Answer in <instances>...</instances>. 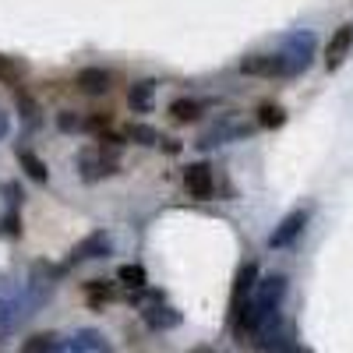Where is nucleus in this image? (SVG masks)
Listing matches in <instances>:
<instances>
[{
	"instance_id": "f257e3e1",
	"label": "nucleus",
	"mask_w": 353,
	"mask_h": 353,
	"mask_svg": "<svg viewBox=\"0 0 353 353\" xmlns=\"http://www.w3.org/2000/svg\"><path fill=\"white\" fill-rule=\"evenodd\" d=\"M283 297H286V276H265L258 286H254V314H258V325L265 318H272V314H279V304H283Z\"/></svg>"
},
{
	"instance_id": "f03ea898",
	"label": "nucleus",
	"mask_w": 353,
	"mask_h": 353,
	"mask_svg": "<svg viewBox=\"0 0 353 353\" xmlns=\"http://www.w3.org/2000/svg\"><path fill=\"white\" fill-rule=\"evenodd\" d=\"M311 53H314V36L311 32H293L286 39L283 50V61H286V74H301L311 64Z\"/></svg>"
},
{
	"instance_id": "7ed1b4c3",
	"label": "nucleus",
	"mask_w": 353,
	"mask_h": 353,
	"mask_svg": "<svg viewBox=\"0 0 353 353\" xmlns=\"http://www.w3.org/2000/svg\"><path fill=\"white\" fill-rule=\"evenodd\" d=\"M251 128L248 124H241V121H233V117H223V121H216L209 131H201V138L194 141L198 149H216V145H226V141H237V138H244Z\"/></svg>"
},
{
	"instance_id": "20e7f679",
	"label": "nucleus",
	"mask_w": 353,
	"mask_h": 353,
	"mask_svg": "<svg viewBox=\"0 0 353 353\" xmlns=\"http://www.w3.org/2000/svg\"><path fill=\"white\" fill-rule=\"evenodd\" d=\"M241 71L251 78H279L286 74V61H283V53H251L241 61Z\"/></svg>"
},
{
	"instance_id": "39448f33",
	"label": "nucleus",
	"mask_w": 353,
	"mask_h": 353,
	"mask_svg": "<svg viewBox=\"0 0 353 353\" xmlns=\"http://www.w3.org/2000/svg\"><path fill=\"white\" fill-rule=\"evenodd\" d=\"M184 188L191 198L198 201H209L212 191H216V176H212V166H205V163H191L184 170Z\"/></svg>"
},
{
	"instance_id": "423d86ee",
	"label": "nucleus",
	"mask_w": 353,
	"mask_h": 353,
	"mask_svg": "<svg viewBox=\"0 0 353 353\" xmlns=\"http://www.w3.org/2000/svg\"><path fill=\"white\" fill-rule=\"evenodd\" d=\"M113 251V237L106 230H96V233H88L85 241H78L74 244V251H71V261H92V258H106Z\"/></svg>"
},
{
	"instance_id": "0eeeda50",
	"label": "nucleus",
	"mask_w": 353,
	"mask_h": 353,
	"mask_svg": "<svg viewBox=\"0 0 353 353\" xmlns=\"http://www.w3.org/2000/svg\"><path fill=\"white\" fill-rule=\"evenodd\" d=\"M304 226H307V212L304 209H297V212H290L276 230H272V237H269V248L276 251V248H290L293 241H297L301 237V233H304Z\"/></svg>"
},
{
	"instance_id": "6e6552de",
	"label": "nucleus",
	"mask_w": 353,
	"mask_h": 353,
	"mask_svg": "<svg viewBox=\"0 0 353 353\" xmlns=\"http://www.w3.org/2000/svg\"><path fill=\"white\" fill-rule=\"evenodd\" d=\"M258 279V265H241V272H237V279H233V297H230V318L237 314V311H244L248 307V293L258 286L254 283Z\"/></svg>"
},
{
	"instance_id": "1a4fd4ad",
	"label": "nucleus",
	"mask_w": 353,
	"mask_h": 353,
	"mask_svg": "<svg viewBox=\"0 0 353 353\" xmlns=\"http://www.w3.org/2000/svg\"><path fill=\"white\" fill-rule=\"evenodd\" d=\"M78 170H81L85 181H99L103 173H117V166H113L99 149H81V152H78Z\"/></svg>"
},
{
	"instance_id": "9d476101",
	"label": "nucleus",
	"mask_w": 353,
	"mask_h": 353,
	"mask_svg": "<svg viewBox=\"0 0 353 353\" xmlns=\"http://www.w3.org/2000/svg\"><path fill=\"white\" fill-rule=\"evenodd\" d=\"M74 85H78V92H85V96H106L113 78L103 68H85V71H78V81Z\"/></svg>"
},
{
	"instance_id": "9b49d317",
	"label": "nucleus",
	"mask_w": 353,
	"mask_h": 353,
	"mask_svg": "<svg viewBox=\"0 0 353 353\" xmlns=\"http://www.w3.org/2000/svg\"><path fill=\"white\" fill-rule=\"evenodd\" d=\"M350 46H353V25H339V28H336V36H332V43H329V50H325V64H329V71H336V68L343 64V57L350 53Z\"/></svg>"
},
{
	"instance_id": "f8f14e48",
	"label": "nucleus",
	"mask_w": 353,
	"mask_h": 353,
	"mask_svg": "<svg viewBox=\"0 0 353 353\" xmlns=\"http://www.w3.org/2000/svg\"><path fill=\"white\" fill-rule=\"evenodd\" d=\"M128 106H131L134 113H152V106H156V81H152V78L134 81L131 92H128Z\"/></svg>"
},
{
	"instance_id": "ddd939ff",
	"label": "nucleus",
	"mask_w": 353,
	"mask_h": 353,
	"mask_svg": "<svg viewBox=\"0 0 353 353\" xmlns=\"http://www.w3.org/2000/svg\"><path fill=\"white\" fill-rule=\"evenodd\" d=\"M141 318H145V325H149V329H176V325H181V311L163 307V304H149L141 311Z\"/></svg>"
},
{
	"instance_id": "4468645a",
	"label": "nucleus",
	"mask_w": 353,
	"mask_h": 353,
	"mask_svg": "<svg viewBox=\"0 0 353 353\" xmlns=\"http://www.w3.org/2000/svg\"><path fill=\"white\" fill-rule=\"evenodd\" d=\"M18 163H21V170L32 176L36 184H46L50 181V170H46V163L32 152V149H18Z\"/></svg>"
},
{
	"instance_id": "2eb2a0df",
	"label": "nucleus",
	"mask_w": 353,
	"mask_h": 353,
	"mask_svg": "<svg viewBox=\"0 0 353 353\" xmlns=\"http://www.w3.org/2000/svg\"><path fill=\"white\" fill-rule=\"evenodd\" d=\"M198 113H201V103H194V99H173V103H170V117H173L176 124L198 121Z\"/></svg>"
},
{
	"instance_id": "dca6fc26",
	"label": "nucleus",
	"mask_w": 353,
	"mask_h": 353,
	"mask_svg": "<svg viewBox=\"0 0 353 353\" xmlns=\"http://www.w3.org/2000/svg\"><path fill=\"white\" fill-rule=\"evenodd\" d=\"M117 279H121L124 286H131V290H145V283H149L141 265H121V269H117Z\"/></svg>"
},
{
	"instance_id": "f3484780",
	"label": "nucleus",
	"mask_w": 353,
	"mask_h": 353,
	"mask_svg": "<svg viewBox=\"0 0 353 353\" xmlns=\"http://www.w3.org/2000/svg\"><path fill=\"white\" fill-rule=\"evenodd\" d=\"M283 121H286V113H283V106H276V103H265L261 110H258V128H283Z\"/></svg>"
},
{
	"instance_id": "a211bd4d",
	"label": "nucleus",
	"mask_w": 353,
	"mask_h": 353,
	"mask_svg": "<svg viewBox=\"0 0 353 353\" xmlns=\"http://www.w3.org/2000/svg\"><path fill=\"white\" fill-rule=\"evenodd\" d=\"M128 138H131L134 145H159V131L149 128V124H131V128H128Z\"/></svg>"
},
{
	"instance_id": "6ab92c4d",
	"label": "nucleus",
	"mask_w": 353,
	"mask_h": 353,
	"mask_svg": "<svg viewBox=\"0 0 353 353\" xmlns=\"http://www.w3.org/2000/svg\"><path fill=\"white\" fill-rule=\"evenodd\" d=\"M57 336H50V332H39V336H32L25 346H21V353H50L57 343H53Z\"/></svg>"
},
{
	"instance_id": "aec40b11",
	"label": "nucleus",
	"mask_w": 353,
	"mask_h": 353,
	"mask_svg": "<svg viewBox=\"0 0 353 353\" xmlns=\"http://www.w3.org/2000/svg\"><path fill=\"white\" fill-rule=\"evenodd\" d=\"M57 128L61 131H85V117H78L74 110H64V113H57Z\"/></svg>"
},
{
	"instance_id": "412c9836",
	"label": "nucleus",
	"mask_w": 353,
	"mask_h": 353,
	"mask_svg": "<svg viewBox=\"0 0 353 353\" xmlns=\"http://www.w3.org/2000/svg\"><path fill=\"white\" fill-rule=\"evenodd\" d=\"M0 81H4V85L21 81V64H14L11 57H4V53H0Z\"/></svg>"
},
{
	"instance_id": "4be33fe9",
	"label": "nucleus",
	"mask_w": 353,
	"mask_h": 353,
	"mask_svg": "<svg viewBox=\"0 0 353 353\" xmlns=\"http://www.w3.org/2000/svg\"><path fill=\"white\" fill-rule=\"evenodd\" d=\"M85 293H88V301H92V304H103V301L113 297V286H106L103 279H92V283L85 286Z\"/></svg>"
},
{
	"instance_id": "5701e85b",
	"label": "nucleus",
	"mask_w": 353,
	"mask_h": 353,
	"mask_svg": "<svg viewBox=\"0 0 353 353\" xmlns=\"http://www.w3.org/2000/svg\"><path fill=\"white\" fill-rule=\"evenodd\" d=\"M159 145H163V149H166L170 156H176V152H181V141H173V138H159Z\"/></svg>"
},
{
	"instance_id": "b1692460",
	"label": "nucleus",
	"mask_w": 353,
	"mask_h": 353,
	"mask_svg": "<svg viewBox=\"0 0 353 353\" xmlns=\"http://www.w3.org/2000/svg\"><path fill=\"white\" fill-rule=\"evenodd\" d=\"M8 131H11V117H8L4 110H0V141L8 138Z\"/></svg>"
},
{
	"instance_id": "393cba45",
	"label": "nucleus",
	"mask_w": 353,
	"mask_h": 353,
	"mask_svg": "<svg viewBox=\"0 0 353 353\" xmlns=\"http://www.w3.org/2000/svg\"><path fill=\"white\" fill-rule=\"evenodd\" d=\"M301 353H311V350H301Z\"/></svg>"
}]
</instances>
